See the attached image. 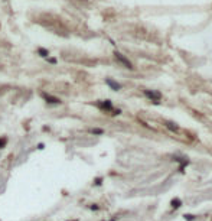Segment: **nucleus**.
Wrapping results in <instances>:
<instances>
[{
	"mask_svg": "<svg viewBox=\"0 0 212 221\" xmlns=\"http://www.w3.org/2000/svg\"><path fill=\"white\" fill-rule=\"evenodd\" d=\"M92 133H97V134H101V133H103V130H101V129H95V130H92Z\"/></svg>",
	"mask_w": 212,
	"mask_h": 221,
	"instance_id": "nucleus-7",
	"label": "nucleus"
},
{
	"mask_svg": "<svg viewBox=\"0 0 212 221\" xmlns=\"http://www.w3.org/2000/svg\"><path fill=\"white\" fill-rule=\"evenodd\" d=\"M172 204H173V208H176V207H179V201H178V199H175V201H173Z\"/></svg>",
	"mask_w": 212,
	"mask_h": 221,
	"instance_id": "nucleus-8",
	"label": "nucleus"
},
{
	"mask_svg": "<svg viewBox=\"0 0 212 221\" xmlns=\"http://www.w3.org/2000/svg\"><path fill=\"white\" fill-rule=\"evenodd\" d=\"M45 98H46V100H51L49 103H59V100L55 98V97H51V95H45Z\"/></svg>",
	"mask_w": 212,
	"mask_h": 221,
	"instance_id": "nucleus-5",
	"label": "nucleus"
},
{
	"mask_svg": "<svg viewBox=\"0 0 212 221\" xmlns=\"http://www.w3.org/2000/svg\"><path fill=\"white\" fill-rule=\"evenodd\" d=\"M39 53L42 55V57H46V55H48V52H46L45 49H39Z\"/></svg>",
	"mask_w": 212,
	"mask_h": 221,
	"instance_id": "nucleus-6",
	"label": "nucleus"
},
{
	"mask_svg": "<svg viewBox=\"0 0 212 221\" xmlns=\"http://www.w3.org/2000/svg\"><path fill=\"white\" fill-rule=\"evenodd\" d=\"M107 84H108L110 87H113L114 90H120V84H117V82H114L113 80H107Z\"/></svg>",
	"mask_w": 212,
	"mask_h": 221,
	"instance_id": "nucleus-4",
	"label": "nucleus"
},
{
	"mask_svg": "<svg viewBox=\"0 0 212 221\" xmlns=\"http://www.w3.org/2000/svg\"><path fill=\"white\" fill-rule=\"evenodd\" d=\"M115 58L118 59L120 62H123V64H126V67H127V68H130V70H131V68H133L131 62H130L128 59H126V58H124V57H123V55H120V53H118V52H115Z\"/></svg>",
	"mask_w": 212,
	"mask_h": 221,
	"instance_id": "nucleus-1",
	"label": "nucleus"
},
{
	"mask_svg": "<svg viewBox=\"0 0 212 221\" xmlns=\"http://www.w3.org/2000/svg\"><path fill=\"white\" fill-rule=\"evenodd\" d=\"M144 94L149 97V98H152L155 103H157V100L160 98V94L159 93H152V91H144Z\"/></svg>",
	"mask_w": 212,
	"mask_h": 221,
	"instance_id": "nucleus-2",
	"label": "nucleus"
},
{
	"mask_svg": "<svg viewBox=\"0 0 212 221\" xmlns=\"http://www.w3.org/2000/svg\"><path fill=\"white\" fill-rule=\"evenodd\" d=\"M166 127L170 129V130H172V132H175V133H178V132H179V127L175 124V123H172V122H167L166 123Z\"/></svg>",
	"mask_w": 212,
	"mask_h": 221,
	"instance_id": "nucleus-3",
	"label": "nucleus"
}]
</instances>
